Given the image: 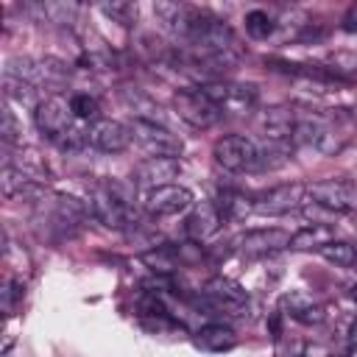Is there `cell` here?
Instances as JSON below:
<instances>
[{
	"instance_id": "cell-1",
	"label": "cell",
	"mask_w": 357,
	"mask_h": 357,
	"mask_svg": "<svg viewBox=\"0 0 357 357\" xmlns=\"http://www.w3.org/2000/svg\"><path fill=\"white\" fill-rule=\"evenodd\" d=\"M290 145H279L271 139H251L245 134H229L220 137L212 148V156L220 167L231 173H259V170H276L287 162Z\"/></svg>"
},
{
	"instance_id": "cell-2",
	"label": "cell",
	"mask_w": 357,
	"mask_h": 357,
	"mask_svg": "<svg viewBox=\"0 0 357 357\" xmlns=\"http://www.w3.org/2000/svg\"><path fill=\"white\" fill-rule=\"evenodd\" d=\"M92 215L114 231H128L137 226V209H134V192L123 181H103L92 190Z\"/></svg>"
},
{
	"instance_id": "cell-3",
	"label": "cell",
	"mask_w": 357,
	"mask_h": 357,
	"mask_svg": "<svg viewBox=\"0 0 357 357\" xmlns=\"http://www.w3.org/2000/svg\"><path fill=\"white\" fill-rule=\"evenodd\" d=\"M293 145L312 148L324 156L340 153L346 145V134H340L326 117L315 112H296V128H293Z\"/></svg>"
},
{
	"instance_id": "cell-4",
	"label": "cell",
	"mask_w": 357,
	"mask_h": 357,
	"mask_svg": "<svg viewBox=\"0 0 357 357\" xmlns=\"http://www.w3.org/2000/svg\"><path fill=\"white\" fill-rule=\"evenodd\" d=\"M33 120H36V128L47 139H53L56 145H61L78 128L73 109H70V100L61 95H47L45 100H39V106L33 109Z\"/></svg>"
},
{
	"instance_id": "cell-5",
	"label": "cell",
	"mask_w": 357,
	"mask_h": 357,
	"mask_svg": "<svg viewBox=\"0 0 357 357\" xmlns=\"http://www.w3.org/2000/svg\"><path fill=\"white\" fill-rule=\"evenodd\" d=\"M198 89L223 112L231 114H248L257 106V89L251 84H234V81H201Z\"/></svg>"
},
{
	"instance_id": "cell-6",
	"label": "cell",
	"mask_w": 357,
	"mask_h": 357,
	"mask_svg": "<svg viewBox=\"0 0 357 357\" xmlns=\"http://www.w3.org/2000/svg\"><path fill=\"white\" fill-rule=\"evenodd\" d=\"M307 195L312 198V204L324 206L326 212H357V184L346 181V178H321L307 184Z\"/></svg>"
},
{
	"instance_id": "cell-7",
	"label": "cell",
	"mask_w": 357,
	"mask_h": 357,
	"mask_svg": "<svg viewBox=\"0 0 357 357\" xmlns=\"http://www.w3.org/2000/svg\"><path fill=\"white\" fill-rule=\"evenodd\" d=\"M128 131H131V142H137L148 156H178L181 153V139L162 123L131 120Z\"/></svg>"
},
{
	"instance_id": "cell-8",
	"label": "cell",
	"mask_w": 357,
	"mask_h": 357,
	"mask_svg": "<svg viewBox=\"0 0 357 357\" xmlns=\"http://www.w3.org/2000/svg\"><path fill=\"white\" fill-rule=\"evenodd\" d=\"M173 109H176V114H178L187 126H192V128H198V131L215 126L218 117H220V109H218L198 86H195V89H178V92L173 95Z\"/></svg>"
},
{
	"instance_id": "cell-9",
	"label": "cell",
	"mask_w": 357,
	"mask_h": 357,
	"mask_svg": "<svg viewBox=\"0 0 357 357\" xmlns=\"http://www.w3.org/2000/svg\"><path fill=\"white\" fill-rule=\"evenodd\" d=\"M142 204H145L148 215H153V218H173V215L192 209L195 198H192V190H187L181 184H165V187L148 190Z\"/></svg>"
},
{
	"instance_id": "cell-10",
	"label": "cell",
	"mask_w": 357,
	"mask_h": 357,
	"mask_svg": "<svg viewBox=\"0 0 357 357\" xmlns=\"http://www.w3.org/2000/svg\"><path fill=\"white\" fill-rule=\"evenodd\" d=\"M307 201V184L290 181V184H276L254 198V212L257 215H287L298 209Z\"/></svg>"
},
{
	"instance_id": "cell-11",
	"label": "cell",
	"mask_w": 357,
	"mask_h": 357,
	"mask_svg": "<svg viewBox=\"0 0 357 357\" xmlns=\"http://www.w3.org/2000/svg\"><path fill=\"white\" fill-rule=\"evenodd\" d=\"M6 75H17L28 84H56L61 78H67V67L61 61L53 59H11L6 64Z\"/></svg>"
},
{
	"instance_id": "cell-12",
	"label": "cell",
	"mask_w": 357,
	"mask_h": 357,
	"mask_svg": "<svg viewBox=\"0 0 357 357\" xmlns=\"http://www.w3.org/2000/svg\"><path fill=\"white\" fill-rule=\"evenodd\" d=\"M86 142L95 148V151H103V153H120L128 148L131 142V131L128 126H123L120 120H95L86 126Z\"/></svg>"
},
{
	"instance_id": "cell-13",
	"label": "cell",
	"mask_w": 357,
	"mask_h": 357,
	"mask_svg": "<svg viewBox=\"0 0 357 357\" xmlns=\"http://www.w3.org/2000/svg\"><path fill=\"white\" fill-rule=\"evenodd\" d=\"M178 173H181L178 156H148L137 165L134 184H139L145 190H156V187L173 184V178H178Z\"/></svg>"
},
{
	"instance_id": "cell-14",
	"label": "cell",
	"mask_w": 357,
	"mask_h": 357,
	"mask_svg": "<svg viewBox=\"0 0 357 357\" xmlns=\"http://www.w3.org/2000/svg\"><path fill=\"white\" fill-rule=\"evenodd\" d=\"M257 126L262 131V139L293 145V128H296V109L293 106H268L259 112Z\"/></svg>"
},
{
	"instance_id": "cell-15",
	"label": "cell",
	"mask_w": 357,
	"mask_h": 357,
	"mask_svg": "<svg viewBox=\"0 0 357 357\" xmlns=\"http://www.w3.org/2000/svg\"><path fill=\"white\" fill-rule=\"evenodd\" d=\"M234 245L245 257H268L282 248H290V234L282 229H251V231L240 234Z\"/></svg>"
},
{
	"instance_id": "cell-16",
	"label": "cell",
	"mask_w": 357,
	"mask_h": 357,
	"mask_svg": "<svg viewBox=\"0 0 357 357\" xmlns=\"http://www.w3.org/2000/svg\"><path fill=\"white\" fill-rule=\"evenodd\" d=\"M204 296L218 307V310H229L231 315H240V310L248 304V293L229 276H212L204 284Z\"/></svg>"
},
{
	"instance_id": "cell-17",
	"label": "cell",
	"mask_w": 357,
	"mask_h": 357,
	"mask_svg": "<svg viewBox=\"0 0 357 357\" xmlns=\"http://www.w3.org/2000/svg\"><path fill=\"white\" fill-rule=\"evenodd\" d=\"M220 223H223L220 209H218L212 201H201V204H195V206L190 209L184 229H187V237H190L192 243H206V240H212V237L218 234Z\"/></svg>"
},
{
	"instance_id": "cell-18",
	"label": "cell",
	"mask_w": 357,
	"mask_h": 357,
	"mask_svg": "<svg viewBox=\"0 0 357 357\" xmlns=\"http://www.w3.org/2000/svg\"><path fill=\"white\" fill-rule=\"evenodd\" d=\"M153 14L159 17L165 31H170L173 36H178L184 42L190 28H192V20H195L198 8L187 6V3H167V0H162V3H153Z\"/></svg>"
},
{
	"instance_id": "cell-19",
	"label": "cell",
	"mask_w": 357,
	"mask_h": 357,
	"mask_svg": "<svg viewBox=\"0 0 357 357\" xmlns=\"http://www.w3.org/2000/svg\"><path fill=\"white\" fill-rule=\"evenodd\" d=\"M282 307H284V312L293 318V321H298V324H321L324 318H326V310L312 298V296H307L304 290H293V293H287L284 298H282Z\"/></svg>"
},
{
	"instance_id": "cell-20",
	"label": "cell",
	"mask_w": 357,
	"mask_h": 357,
	"mask_svg": "<svg viewBox=\"0 0 357 357\" xmlns=\"http://www.w3.org/2000/svg\"><path fill=\"white\" fill-rule=\"evenodd\" d=\"M195 346L204 349V351H212V354L229 351V349L237 346V335H234V329L226 326V324H204V326L195 332Z\"/></svg>"
},
{
	"instance_id": "cell-21",
	"label": "cell",
	"mask_w": 357,
	"mask_h": 357,
	"mask_svg": "<svg viewBox=\"0 0 357 357\" xmlns=\"http://www.w3.org/2000/svg\"><path fill=\"white\" fill-rule=\"evenodd\" d=\"M0 192L6 198H22V195H39L42 184L33 181L31 176H25L20 167L14 165H3L0 167Z\"/></svg>"
},
{
	"instance_id": "cell-22",
	"label": "cell",
	"mask_w": 357,
	"mask_h": 357,
	"mask_svg": "<svg viewBox=\"0 0 357 357\" xmlns=\"http://www.w3.org/2000/svg\"><path fill=\"white\" fill-rule=\"evenodd\" d=\"M335 240V229L329 223H307L296 234H290V248L296 251H321Z\"/></svg>"
},
{
	"instance_id": "cell-23",
	"label": "cell",
	"mask_w": 357,
	"mask_h": 357,
	"mask_svg": "<svg viewBox=\"0 0 357 357\" xmlns=\"http://www.w3.org/2000/svg\"><path fill=\"white\" fill-rule=\"evenodd\" d=\"M120 95H123V103L131 109L134 120H148V123H162V120H165L162 109H159L148 95H142L139 89H123ZM162 126H165V123H162Z\"/></svg>"
},
{
	"instance_id": "cell-24",
	"label": "cell",
	"mask_w": 357,
	"mask_h": 357,
	"mask_svg": "<svg viewBox=\"0 0 357 357\" xmlns=\"http://www.w3.org/2000/svg\"><path fill=\"white\" fill-rule=\"evenodd\" d=\"M31 14L39 17V22H56V25H70L78 14V6L75 3H36V6H28Z\"/></svg>"
},
{
	"instance_id": "cell-25",
	"label": "cell",
	"mask_w": 357,
	"mask_h": 357,
	"mask_svg": "<svg viewBox=\"0 0 357 357\" xmlns=\"http://www.w3.org/2000/svg\"><path fill=\"white\" fill-rule=\"evenodd\" d=\"M3 98H6V103H20V106H39V100H36V86L33 84H28V81H22V78H17V75H3Z\"/></svg>"
},
{
	"instance_id": "cell-26",
	"label": "cell",
	"mask_w": 357,
	"mask_h": 357,
	"mask_svg": "<svg viewBox=\"0 0 357 357\" xmlns=\"http://www.w3.org/2000/svg\"><path fill=\"white\" fill-rule=\"evenodd\" d=\"M215 206L220 209L223 220H240L243 215L254 212V201H251V198H245L243 192H234V190H223V192L218 195Z\"/></svg>"
},
{
	"instance_id": "cell-27",
	"label": "cell",
	"mask_w": 357,
	"mask_h": 357,
	"mask_svg": "<svg viewBox=\"0 0 357 357\" xmlns=\"http://www.w3.org/2000/svg\"><path fill=\"white\" fill-rule=\"evenodd\" d=\"M318 254H321L326 262H332L335 268H354V259H357V248H354L349 240H332V243H326Z\"/></svg>"
},
{
	"instance_id": "cell-28",
	"label": "cell",
	"mask_w": 357,
	"mask_h": 357,
	"mask_svg": "<svg viewBox=\"0 0 357 357\" xmlns=\"http://www.w3.org/2000/svg\"><path fill=\"white\" fill-rule=\"evenodd\" d=\"M67 100H70V109H73V117L75 120H84V123L100 120V103H98L95 95H89V92H73Z\"/></svg>"
},
{
	"instance_id": "cell-29",
	"label": "cell",
	"mask_w": 357,
	"mask_h": 357,
	"mask_svg": "<svg viewBox=\"0 0 357 357\" xmlns=\"http://www.w3.org/2000/svg\"><path fill=\"white\" fill-rule=\"evenodd\" d=\"M273 31H276V22H273V17H271L268 11L251 8V11L245 14V33H248V36H254V39H268Z\"/></svg>"
},
{
	"instance_id": "cell-30",
	"label": "cell",
	"mask_w": 357,
	"mask_h": 357,
	"mask_svg": "<svg viewBox=\"0 0 357 357\" xmlns=\"http://www.w3.org/2000/svg\"><path fill=\"white\" fill-rule=\"evenodd\" d=\"M142 262H145L151 271H156V273H173V271L181 265L178 251H173V248H156V251H148V254H142Z\"/></svg>"
},
{
	"instance_id": "cell-31",
	"label": "cell",
	"mask_w": 357,
	"mask_h": 357,
	"mask_svg": "<svg viewBox=\"0 0 357 357\" xmlns=\"http://www.w3.org/2000/svg\"><path fill=\"white\" fill-rule=\"evenodd\" d=\"M22 301V282L17 276H6L3 287H0V304H3V315H14L17 304Z\"/></svg>"
},
{
	"instance_id": "cell-32",
	"label": "cell",
	"mask_w": 357,
	"mask_h": 357,
	"mask_svg": "<svg viewBox=\"0 0 357 357\" xmlns=\"http://www.w3.org/2000/svg\"><path fill=\"white\" fill-rule=\"evenodd\" d=\"M112 22H120V25H131L137 20V6L134 3H123V0H114V3H100L98 6Z\"/></svg>"
},
{
	"instance_id": "cell-33",
	"label": "cell",
	"mask_w": 357,
	"mask_h": 357,
	"mask_svg": "<svg viewBox=\"0 0 357 357\" xmlns=\"http://www.w3.org/2000/svg\"><path fill=\"white\" fill-rule=\"evenodd\" d=\"M20 134H22V126L17 123L11 106L3 103V109H0V137H3V145H8V148L17 145L20 142Z\"/></svg>"
},
{
	"instance_id": "cell-34",
	"label": "cell",
	"mask_w": 357,
	"mask_h": 357,
	"mask_svg": "<svg viewBox=\"0 0 357 357\" xmlns=\"http://www.w3.org/2000/svg\"><path fill=\"white\" fill-rule=\"evenodd\" d=\"M343 31L346 33H357V6H351L349 14L343 17Z\"/></svg>"
},
{
	"instance_id": "cell-35",
	"label": "cell",
	"mask_w": 357,
	"mask_h": 357,
	"mask_svg": "<svg viewBox=\"0 0 357 357\" xmlns=\"http://www.w3.org/2000/svg\"><path fill=\"white\" fill-rule=\"evenodd\" d=\"M354 268H357V259H354Z\"/></svg>"
}]
</instances>
